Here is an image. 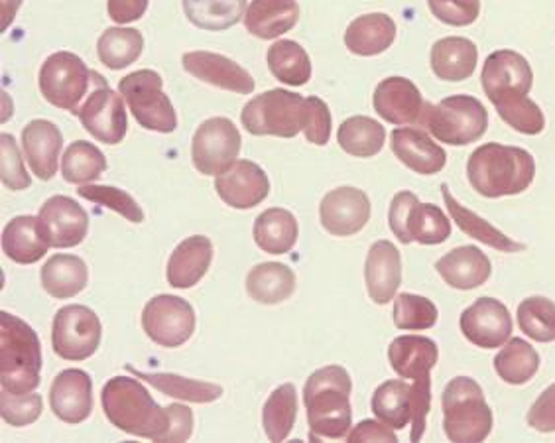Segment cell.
<instances>
[{
  "mask_svg": "<svg viewBox=\"0 0 555 443\" xmlns=\"http://www.w3.org/2000/svg\"><path fill=\"white\" fill-rule=\"evenodd\" d=\"M494 370L508 385H526L540 370V355L530 343L514 337L504 343L501 353L494 357Z\"/></svg>",
  "mask_w": 555,
  "mask_h": 443,
  "instance_id": "obj_43",
  "label": "cell"
},
{
  "mask_svg": "<svg viewBox=\"0 0 555 443\" xmlns=\"http://www.w3.org/2000/svg\"><path fill=\"white\" fill-rule=\"evenodd\" d=\"M392 152L400 162L412 172L436 175L448 164L446 151L420 129H396L390 134Z\"/></svg>",
  "mask_w": 555,
  "mask_h": 443,
  "instance_id": "obj_26",
  "label": "cell"
},
{
  "mask_svg": "<svg viewBox=\"0 0 555 443\" xmlns=\"http://www.w3.org/2000/svg\"><path fill=\"white\" fill-rule=\"evenodd\" d=\"M374 416L392 430H404L412 422V385L406 380H386L374 390Z\"/></svg>",
  "mask_w": 555,
  "mask_h": 443,
  "instance_id": "obj_39",
  "label": "cell"
},
{
  "mask_svg": "<svg viewBox=\"0 0 555 443\" xmlns=\"http://www.w3.org/2000/svg\"><path fill=\"white\" fill-rule=\"evenodd\" d=\"M467 175L473 190L485 197L522 194L534 182V156L518 146L489 142L470 154Z\"/></svg>",
  "mask_w": 555,
  "mask_h": 443,
  "instance_id": "obj_2",
  "label": "cell"
},
{
  "mask_svg": "<svg viewBox=\"0 0 555 443\" xmlns=\"http://www.w3.org/2000/svg\"><path fill=\"white\" fill-rule=\"evenodd\" d=\"M420 125H424L439 142L449 146H467L487 132L489 113L477 97L453 95L438 105L426 103Z\"/></svg>",
  "mask_w": 555,
  "mask_h": 443,
  "instance_id": "obj_6",
  "label": "cell"
},
{
  "mask_svg": "<svg viewBox=\"0 0 555 443\" xmlns=\"http://www.w3.org/2000/svg\"><path fill=\"white\" fill-rule=\"evenodd\" d=\"M337 142L343 151L354 158H373L385 148L386 130L371 117H351L343 120Z\"/></svg>",
  "mask_w": 555,
  "mask_h": 443,
  "instance_id": "obj_41",
  "label": "cell"
},
{
  "mask_svg": "<svg viewBox=\"0 0 555 443\" xmlns=\"http://www.w3.org/2000/svg\"><path fill=\"white\" fill-rule=\"evenodd\" d=\"M50 243L43 237L38 217L21 216L2 231V250L18 264H34L46 257Z\"/></svg>",
  "mask_w": 555,
  "mask_h": 443,
  "instance_id": "obj_32",
  "label": "cell"
},
{
  "mask_svg": "<svg viewBox=\"0 0 555 443\" xmlns=\"http://www.w3.org/2000/svg\"><path fill=\"white\" fill-rule=\"evenodd\" d=\"M127 370L134 377L146 380L150 387L160 390L162 394L180 399V401L197 402V404H207V402L219 401L223 396V387L214 385V382H204V380L185 379L170 373H142L139 368L127 365Z\"/></svg>",
  "mask_w": 555,
  "mask_h": 443,
  "instance_id": "obj_37",
  "label": "cell"
},
{
  "mask_svg": "<svg viewBox=\"0 0 555 443\" xmlns=\"http://www.w3.org/2000/svg\"><path fill=\"white\" fill-rule=\"evenodd\" d=\"M347 440L351 443L363 442H396L395 432L392 428H388L386 424L374 422V420H363L359 426H354Z\"/></svg>",
  "mask_w": 555,
  "mask_h": 443,
  "instance_id": "obj_55",
  "label": "cell"
},
{
  "mask_svg": "<svg viewBox=\"0 0 555 443\" xmlns=\"http://www.w3.org/2000/svg\"><path fill=\"white\" fill-rule=\"evenodd\" d=\"M390 229L400 243L441 245L451 237V221L434 204H422L416 194L400 192L392 197L388 211Z\"/></svg>",
  "mask_w": 555,
  "mask_h": 443,
  "instance_id": "obj_10",
  "label": "cell"
},
{
  "mask_svg": "<svg viewBox=\"0 0 555 443\" xmlns=\"http://www.w3.org/2000/svg\"><path fill=\"white\" fill-rule=\"evenodd\" d=\"M42 346L30 325L0 314V382L11 394H30L40 385Z\"/></svg>",
  "mask_w": 555,
  "mask_h": 443,
  "instance_id": "obj_4",
  "label": "cell"
},
{
  "mask_svg": "<svg viewBox=\"0 0 555 443\" xmlns=\"http://www.w3.org/2000/svg\"><path fill=\"white\" fill-rule=\"evenodd\" d=\"M50 406L65 424H81L93 411V382L86 370H62L50 389Z\"/></svg>",
  "mask_w": 555,
  "mask_h": 443,
  "instance_id": "obj_23",
  "label": "cell"
},
{
  "mask_svg": "<svg viewBox=\"0 0 555 443\" xmlns=\"http://www.w3.org/2000/svg\"><path fill=\"white\" fill-rule=\"evenodd\" d=\"M87 264L74 255H55L43 264L42 286L55 300H67L86 290Z\"/></svg>",
  "mask_w": 555,
  "mask_h": 443,
  "instance_id": "obj_36",
  "label": "cell"
},
{
  "mask_svg": "<svg viewBox=\"0 0 555 443\" xmlns=\"http://www.w3.org/2000/svg\"><path fill=\"white\" fill-rule=\"evenodd\" d=\"M528 426L535 432H555V385H550L528 412Z\"/></svg>",
  "mask_w": 555,
  "mask_h": 443,
  "instance_id": "obj_54",
  "label": "cell"
},
{
  "mask_svg": "<svg viewBox=\"0 0 555 443\" xmlns=\"http://www.w3.org/2000/svg\"><path fill=\"white\" fill-rule=\"evenodd\" d=\"M306 99L288 89H272L250 99L243 108V127L255 136L294 139L304 130Z\"/></svg>",
  "mask_w": 555,
  "mask_h": 443,
  "instance_id": "obj_7",
  "label": "cell"
},
{
  "mask_svg": "<svg viewBox=\"0 0 555 443\" xmlns=\"http://www.w3.org/2000/svg\"><path fill=\"white\" fill-rule=\"evenodd\" d=\"M518 325L524 336L540 343H552L555 341V303L542 296L524 300L518 305Z\"/></svg>",
  "mask_w": 555,
  "mask_h": 443,
  "instance_id": "obj_47",
  "label": "cell"
},
{
  "mask_svg": "<svg viewBox=\"0 0 555 443\" xmlns=\"http://www.w3.org/2000/svg\"><path fill=\"white\" fill-rule=\"evenodd\" d=\"M298 418V390L292 385H280L268 399L262 411V426L270 442H284Z\"/></svg>",
  "mask_w": 555,
  "mask_h": 443,
  "instance_id": "obj_42",
  "label": "cell"
},
{
  "mask_svg": "<svg viewBox=\"0 0 555 443\" xmlns=\"http://www.w3.org/2000/svg\"><path fill=\"white\" fill-rule=\"evenodd\" d=\"M142 327L156 346L166 349L185 346L195 331L192 303L171 294L156 296L142 312Z\"/></svg>",
  "mask_w": 555,
  "mask_h": 443,
  "instance_id": "obj_14",
  "label": "cell"
},
{
  "mask_svg": "<svg viewBox=\"0 0 555 443\" xmlns=\"http://www.w3.org/2000/svg\"><path fill=\"white\" fill-rule=\"evenodd\" d=\"M352 382L349 373L332 365L315 370L304 387L311 432L323 440H343L351 432Z\"/></svg>",
  "mask_w": 555,
  "mask_h": 443,
  "instance_id": "obj_3",
  "label": "cell"
},
{
  "mask_svg": "<svg viewBox=\"0 0 555 443\" xmlns=\"http://www.w3.org/2000/svg\"><path fill=\"white\" fill-rule=\"evenodd\" d=\"M298 21V0H253L245 14L246 30L260 40L289 32Z\"/></svg>",
  "mask_w": 555,
  "mask_h": 443,
  "instance_id": "obj_29",
  "label": "cell"
},
{
  "mask_svg": "<svg viewBox=\"0 0 555 443\" xmlns=\"http://www.w3.org/2000/svg\"><path fill=\"white\" fill-rule=\"evenodd\" d=\"M215 190L224 206L233 209H253L262 204L270 194L267 172L250 160H238L227 172L219 173Z\"/></svg>",
  "mask_w": 555,
  "mask_h": 443,
  "instance_id": "obj_19",
  "label": "cell"
},
{
  "mask_svg": "<svg viewBox=\"0 0 555 443\" xmlns=\"http://www.w3.org/2000/svg\"><path fill=\"white\" fill-rule=\"evenodd\" d=\"M438 308L416 294H398L395 300V325L402 331H424L438 324Z\"/></svg>",
  "mask_w": 555,
  "mask_h": 443,
  "instance_id": "obj_48",
  "label": "cell"
},
{
  "mask_svg": "<svg viewBox=\"0 0 555 443\" xmlns=\"http://www.w3.org/2000/svg\"><path fill=\"white\" fill-rule=\"evenodd\" d=\"M479 62V50L469 38L451 36L434 43L431 48V69L443 81H465L469 79Z\"/></svg>",
  "mask_w": 555,
  "mask_h": 443,
  "instance_id": "obj_30",
  "label": "cell"
},
{
  "mask_svg": "<svg viewBox=\"0 0 555 443\" xmlns=\"http://www.w3.org/2000/svg\"><path fill=\"white\" fill-rule=\"evenodd\" d=\"M366 290L374 303L392 302L402 282V259L390 240H376L364 264Z\"/></svg>",
  "mask_w": 555,
  "mask_h": 443,
  "instance_id": "obj_24",
  "label": "cell"
},
{
  "mask_svg": "<svg viewBox=\"0 0 555 443\" xmlns=\"http://www.w3.org/2000/svg\"><path fill=\"white\" fill-rule=\"evenodd\" d=\"M267 60L270 74L286 86H306L311 79L310 55L294 40L272 43L268 48Z\"/></svg>",
  "mask_w": 555,
  "mask_h": 443,
  "instance_id": "obj_40",
  "label": "cell"
},
{
  "mask_svg": "<svg viewBox=\"0 0 555 443\" xmlns=\"http://www.w3.org/2000/svg\"><path fill=\"white\" fill-rule=\"evenodd\" d=\"M427 6L449 26H470L481 14V0H427Z\"/></svg>",
  "mask_w": 555,
  "mask_h": 443,
  "instance_id": "obj_52",
  "label": "cell"
},
{
  "mask_svg": "<svg viewBox=\"0 0 555 443\" xmlns=\"http://www.w3.org/2000/svg\"><path fill=\"white\" fill-rule=\"evenodd\" d=\"M182 64L190 76L209 86L233 91L238 95H250L255 91L253 76L231 57L214 52H190L183 55Z\"/></svg>",
  "mask_w": 555,
  "mask_h": 443,
  "instance_id": "obj_20",
  "label": "cell"
},
{
  "mask_svg": "<svg viewBox=\"0 0 555 443\" xmlns=\"http://www.w3.org/2000/svg\"><path fill=\"white\" fill-rule=\"evenodd\" d=\"M95 83V71H91L79 55L57 52L43 62L40 69V91L43 99L77 115L87 95Z\"/></svg>",
  "mask_w": 555,
  "mask_h": 443,
  "instance_id": "obj_8",
  "label": "cell"
},
{
  "mask_svg": "<svg viewBox=\"0 0 555 443\" xmlns=\"http://www.w3.org/2000/svg\"><path fill=\"white\" fill-rule=\"evenodd\" d=\"M144 38L134 28H108L99 38L96 54L101 64L107 65L108 69L118 71L130 64H134L142 54Z\"/></svg>",
  "mask_w": 555,
  "mask_h": 443,
  "instance_id": "obj_44",
  "label": "cell"
},
{
  "mask_svg": "<svg viewBox=\"0 0 555 443\" xmlns=\"http://www.w3.org/2000/svg\"><path fill=\"white\" fill-rule=\"evenodd\" d=\"M150 0H108V16L118 24H130L144 16Z\"/></svg>",
  "mask_w": 555,
  "mask_h": 443,
  "instance_id": "obj_56",
  "label": "cell"
},
{
  "mask_svg": "<svg viewBox=\"0 0 555 443\" xmlns=\"http://www.w3.org/2000/svg\"><path fill=\"white\" fill-rule=\"evenodd\" d=\"M298 219L288 209L272 207L260 213L253 229L258 247L268 255H286L298 240Z\"/></svg>",
  "mask_w": 555,
  "mask_h": 443,
  "instance_id": "obj_35",
  "label": "cell"
},
{
  "mask_svg": "<svg viewBox=\"0 0 555 443\" xmlns=\"http://www.w3.org/2000/svg\"><path fill=\"white\" fill-rule=\"evenodd\" d=\"M396 40V22L383 12L359 16L345 32V45L354 55H378Z\"/></svg>",
  "mask_w": 555,
  "mask_h": 443,
  "instance_id": "obj_31",
  "label": "cell"
},
{
  "mask_svg": "<svg viewBox=\"0 0 555 443\" xmlns=\"http://www.w3.org/2000/svg\"><path fill=\"white\" fill-rule=\"evenodd\" d=\"M43 411L40 394H11L9 390L0 392V416L11 426H28L40 418Z\"/></svg>",
  "mask_w": 555,
  "mask_h": 443,
  "instance_id": "obj_50",
  "label": "cell"
},
{
  "mask_svg": "<svg viewBox=\"0 0 555 443\" xmlns=\"http://www.w3.org/2000/svg\"><path fill=\"white\" fill-rule=\"evenodd\" d=\"M77 194L81 195L87 201H93L99 206L107 207L117 211L118 216L125 217L130 223H142L144 221V211L137 204L134 197H130L127 192L111 187V185H81L77 190Z\"/></svg>",
  "mask_w": 555,
  "mask_h": 443,
  "instance_id": "obj_49",
  "label": "cell"
},
{
  "mask_svg": "<svg viewBox=\"0 0 555 443\" xmlns=\"http://www.w3.org/2000/svg\"><path fill=\"white\" fill-rule=\"evenodd\" d=\"M183 11L193 26L223 32L245 16L246 0H183Z\"/></svg>",
  "mask_w": 555,
  "mask_h": 443,
  "instance_id": "obj_38",
  "label": "cell"
},
{
  "mask_svg": "<svg viewBox=\"0 0 555 443\" xmlns=\"http://www.w3.org/2000/svg\"><path fill=\"white\" fill-rule=\"evenodd\" d=\"M439 276L455 290L479 288L491 278V260L482 250L467 245L451 250L436 262Z\"/></svg>",
  "mask_w": 555,
  "mask_h": 443,
  "instance_id": "obj_28",
  "label": "cell"
},
{
  "mask_svg": "<svg viewBox=\"0 0 555 443\" xmlns=\"http://www.w3.org/2000/svg\"><path fill=\"white\" fill-rule=\"evenodd\" d=\"M296 290V274L282 262L258 264L246 276V292L258 303H274L288 300Z\"/></svg>",
  "mask_w": 555,
  "mask_h": 443,
  "instance_id": "obj_34",
  "label": "cell"
},
{
  "mask_svg": "<svg viewBox=\"0 0 555 443\" xmlns=\"http://www.w3.org/2000/svg\"><path fill=\"white\" fill-rule=\"evenodd\" d=\"M439 349L424 336L396 337L388 347V361L400 379L414 380L417 387H431V368L438 365Z\"/></svg>",
  "mask_w": 555,
  "mask_h": 443,
  "instance_id": "obj_22",
  "label": "cell"
},
{
  "mask_svg": "<svg viewBox=\"0 0 555 443\" xmlns=\"http://www.w3.org/2000/svg\"><path fill=\"white\" fill-rule=\"evenodd\" d=\"M304 136L311 144L325 146L332 136V110L325 101L318 97L306 99V119H304Z\"/></svg>",
  "mask_w": 555,
  "mask_h": 443,
  "instance_id": "obj_53",
  "label": "cell"
},
{
  "mask_svg": "<svg viewBox=\"0 0 555 443\" xmlns=\"http://www.w3.org/2000/svg\"><path fill=\"white\" fill-rule=\"evenodd\" d=\"M101 402L108 422L118 430L137 438H149L152 442L170 443V406H158L139 380L129 377L108 380Z\"/></svg>",
  "mask_w": 555,
  "mask_h": 443,
  "instance_id": "obj_1",
  "label": "cell"
},
{
  "mask_svg": "<svg viewBox=\"0 0 555 443\" xmlns=\"http://www.w3.org/2000/svg\"><path fill=\"white\" fill-rule=\"evenodd\" d=\"M21 4L22 0H2V9H0V16H2L0 28H2V32L9 30V26H11L12 21H14V16H16V11H18Z\"/></svg>",
  "mask_w": 555,
  "mask_h": 443,
  "instance_id": "obj_57",
  "label": "cell"
},
{
  "mask_svg": "<svg viewBox=\"0 0 555 443\" xmlns=\"http://www.w3.org/2000/svg\"><path fill=\"white\" fill-rule=\"evenodd\" d=\"M0 152H2V170H0V178H2V185H7L12 192H21L26 190L33 184L30 175L24 168L22 162L21 151L18 144L14 141L12 134H4L0 136Z\"/></svg>",
  "mask_w": 555,
  "mask_h": 443,
  "instance_id": "obj_51",
  "label": "cell"
},
{
  "mask_svg": "<svg viewBox=\"0 0 555 443\" xmlns=\"http://www.w3.org/2000/svg\"><path fill=\"white\" fill-rule=\"evenodd\" d=\"M43 237L54 249H72L83 243L89 231L86 209L65 195H54L38 213Z\"/></svg>",
  "mask_w": 555,
  "mask_h": 443,
  "instance_id": "obj_15",
  "label": "cell"
},
{
  "mask_svg": "<svg viewBox=\"0 0 555 443\" xmlns=\"http://www.w3.org/2000/svg\"><path fill=\"white\" fill-rule=\"evenodd\" d=\"M105 170H107V158L95 144L75 141L67 146L64 162H62V172L67 184H91L99 180Z\"/></svg>",
  "mask_w": 555,
  "mask_h": 443,
  "instance_id": "obj_45",
  "label": "cell"
},
{
  "mask_svg": "<svg viewBox=\"0 0 555 443\" xmlns=\"http://www.w3.org/2000/svg\"><path fill=\"white\" fill-rule=\"evenodd\" d=\"M441 195H443V199H446L449 216L457 223V227H460L467 237L477 238L482 245L501 250V252H508V255L526 249L524 243H516L513 238L506 237L499 229L492 227L489 221H485L482 217L473 213L467 207L461 206L460 201L451 195L449 185H441Z\"/></svg>",
  "mask_w": 555,
  "mask_h": 443,
  "instance_id": "obj_33",
  "label": "cell"
},
{
  "mask_svg": "<svg viewBox=\"0 0 555 443\" xmlns=\"http://www.w3.org/2000/svg\"><path fill=\"white\" fill-rule=\"evenodd\" d=\"M481 81L487 97L496 101L514 93L528 95L534 83V74L524 55L513 50H499L482 65Z\"/></svg>",
  "mask_w": 555,
  "mask_h": 443,
  "instance_id": "obj_18",
  "label": "cell"
},
{
  "mask_svg": "<svg viewBox=\"0 0 555 443\" xmlns=\"http://www.w3.org/2000/svg\"><path fill=\"white\" fill-rule=\"evenodd\" d=\"M321 225L335 237L361 233L371 221V199L363 190L337 187L323 197L320 206Z\"/></svg>",
  "mask_w": 555,
  "mask_h": 443,
  "instance_id": "obj_17",
  "label": "cell"
},
{
  "mask_svg": "<svg viewBox=\"0 0 555 443\" xmlns=\"http://www.w3.org/2000/svg\"><path fill=\"white\" fill-rule=\"evenodd\" d=\"M374 110L390 125H420L424 113V97L406 77L383 79L374 91Z\"/></svg>",
  "mask_w": 555,
  "mask_h": 443,
  "instance_id": "obj_21",
  "label": "cell"
},
{
  "mask_svg": "<svg viewBox=\"0 0 555 443\" xmlns=\"http://www.w3.org/2000/svg\"><path fill=\"white\" fill-rule=\"evenodd\" d=\"M22 146L36 178L43 182L52 180L64 148V136L54 122L46 119L30 120L22 130Z\"/></svg>",
  "mask_w": 555,
  "mask_h": 443,
  "instance_id": "obj_25",
  "label": "cell"
},
{
  "mask_svg": "<svg viewBox=\"0 0 555 443\" xmlns=\"http://www.w3.org/2000/svg\"><path fill=\"white\" fill-rule=\"evenodd\" d=\"M103 336L99 315L87 305H65L54 317L52 346L55 355L65 361H86L93 357Z\"/></svg>",
  "mask_w": 555,
  "mask_h": 443,
  "instance_id": "obj_11",
  "label": "cell"
},
{
  "mask_svg": "<svg viewBox=\"0 0 555 443\" xmlns=\"http://www.w3.org/2000/svg\"><path fill=\"white\" fill-rule=\"evenodd\" d=\"M243 139L233 120L214 117L195 130L192 141V160L197 172L219 175L236 162Z\"/></svg>",
  "mask_w": 555,
  "mask_h": 443,
  "instance_id": "obj_12",
  "label": "cell"
},
{
  "mask_svg": "<svg viewBox=\"0 0 555 443\" xmlns=\"http://www.w3.org/2000/svg\"><path fill=\"white\" fill-rule=\"evenodd\" d=\"M77 117L93 139L105 144L125 141L129 130V115L122 97L117 95L108 87L107 79L99 76L96 71L93 89L77 110Z\"/></svg>",
  "mask_w": 555,
  "mask_h": 443,
  "instance_id": "obj_13",
  "label": "cell"
},
{
  "mask_svg": "<svg viewBox=\"0 0 555 443\" xmlns=\"http://www.w3.org/2000/svg\"><path fill=\"white\" fill-rule=\"evenodd\" d=\"M441 404L449 442L479 443L489 438L494 418L477 380L455 377L443 390Z\"/></svg>",
  "mask_w": 555,
  "mask_h": 443,
  "instance_id": "obj_5",
  "label": "cell"
},
{
  "mask_svg": "<svg viewBox=\"0 0 555 443\" xmlns=\"http://www.w3.org/2000/svg\"><path fill=\"white\" fill-rule=\"evenodd\" d=\"M460 327L473 346L496 349L513 336V317L499 300L479 298L461 314Z\"/></svg>",
  "mask_w": 555,
  "mask_h": 443,
  "instance_id": "obj_16",
  "label": "cell"
},
{
  "mask_svg": "<svg viewBox=\"0 0 555 443\" xmlns=\"http://www.w3.org/2000/svg\"><path fill=\"white\" fill-rule=\"evenodd\" d=\"M118 91L140 127L162 134H170L178 129V115L170 97L164 93V81L156 71L140 69L122 77Z\"/></svg>",
  "mask_w": 555,
  "mask_h": 443,
  "instance_id": "obj_9",
  "label": "cell"
},
{
  "mask_svg": "<svg viewBox=\"0 0 555 443\" xmlns=\"http://www.w3.org/2000/svg\"><path fill=\"white\" fill-rule=\"evenodd\" d=\"M214 260V245L204 235L185 238L168 260V282L178 290H188L204 278Z\"/></svg>",
  "mask_w": 555,
  "mask_h": 443,
  "instance_id": "obj_27",
  "label": "cell"
},
{
  "mask_svg": "<svg viewBox=\"0 0 555 443\" xmlns=\"http://www.w3.org/2000/svg\"><path fill=\"white\" fill-rule=\"evenodd\" d=\"M492 105L496 108L499 117L508 127H513L516 132L534 136L544 130V113L532 99H528V95H522V93L504 95V97L492 101Z\"/></svg>",
  "mask_w": 555,
  "mask_h": 443,
  "instance_id": "obj_46",
  "label": "cell"
}]
</instances>
